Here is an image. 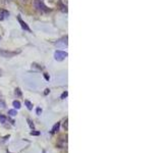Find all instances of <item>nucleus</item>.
Returning <instances> with one entry per match:
<instances>
[{"mask_svg": "<svg viewBox=\"0 0 163 153\" xmlns=\"http://www.w3.org/2000/svg\"><path fill=\"white\" fill-rule=\"evenodd\" d=\"M44 77H45V79H46L47 81H49V76L47 75V74H44Z\"/></svg>", "mask_w": 163, "mask_h": 153, "instance_id": "19", "label": "nucleus"}, {"mask_svg": "<svg viewBox=\"0 0 163 153\" xmlns=\"http://www.w3.org/2000/svg\"><path fill=\"white\" fill-rule=\"evenodd\" d=\"M12 105H13V107L16 108V109H20V102L17 101V100H15V101L12 102Z\"/></svg>", "mask_w": 163, "mask_h": 153, "instance_id": "10", "label": "nucleus"}, {"mask_svg": "<svg viewBox=\"0 0 163 153\" xmlns=\"http://www.w3.org/2000/svg\"><path fill=\"white\" fill-rule=\"evenodd\" d=\"M20 53V50L18 51H5V50H1L0 51V54L3 56V57H6V58H9V57H13L16 54Z\"/></svg>", "mask_w": 163, "mask_h": 153, "instance_id": "3", "label": "nucleus"}, {"mask_svg": "<svg viewBox=\"0 0 163 153\" xmlns=\"http://www.w3.org/2000/svg\"><path fill=\"white\" fill-rule=\"evenodd\" d=\"M56 45H60V44H62V45H63V46H66V45H67V36H65L63 38V39H61V40H59V41H57L56 42Z\"/></svg>", "mask_w": 163, "mask_h": 153, "instance_id": "7", "label": "nucleus"}, {"mask_svg": "<svg viewBox=\"0 0 163 153\" xmlns=\"http://www.w3.org/2000/svg\"><path fill=\"white\" fill-rule=\"evenodd\" d=\"M6 121H7V117H5V115H3V114H0V123L1 124H5Z\"/></svg>", "mask_w": 163, "mask_h": 153, "instance_id": "11", "label": "nucleus"}, {"mask_svg": "<svg viewBox=\"0 0 163 153\" xmlns=\"http://www.w3.org/2000/svg\"><path fill=\"white\" fill-rule=\"evenodd\" d=\"M0 40H1V37H0Z\"/></svg>", "mask_w": 163, "mask_h": 153, "instance_id": "23", "label": "nucleus"}, {"mask_svg": "<svg viewBox=\"0 0 163 153\" xmlns=\"http://www.w3.org/2000/svg\"><path fill=\"white\" fill-rule=\"evenodd\" d=\"M17 21H18V23H20V27H22V29L26 30V31L31 32V30H30L29 26H28V25L26 24V23H24V21L22 20V17H20V15H17Z\"/></svg>", "mask_w": 163, "mask_h": 153, "instance_id": "5", "label": "nucleus"}, {"mask_svg": "<svg viewBox=\"0 0 163 153\" xmlns=\"http://www.w3.org/2000/svg\"><path fill=\"white\" fill-rule=\"evenodd\" d=\"M9 17V12L5 9H0V21H3Z\"/></svg>", "mask_w": 163, "mask_h": 153, "instance_id": "6", "label": "nucleus"}, {"mask_svg": "<svg viewBox=\"0 0 163 153\" xmlns=\"http://www.w3.org/2000/svg\"><path fill=\"white\" fill-rule=\"evenodd\" d=\"M24 104H26V106H27V108L29 110H32L33 109V104L29 101V100H24Z\"/></svg>", "mask_w": 163, "mask_h": 153, "instance_id": "9", "label": "nucleus"}, {"mask_svg": "<svg viewBox=\"0 0 163 153\" xmlns=\"http://www.w3.org/2000/svg\"><path fill=\"white\" fill-rule=\"evenodd\" d=\"M15 94H16L18 97H22V92H20V88H16V89H15Z\"/></svg>", "mask_w": 163, "mask_h": 153, "instance_id": "14", "label": "nucleus"}, {"mask_svg": "<svg viewBox=\"0 0 163 153\" xmlns=\"http://www.w3.org/2000/svg\"><path fill=\"white\" fill-rule=\"evenodd\" d=\"M20 2H22V3H27V2H28V0H20Z\"/></svg>", "mask_w": 163, "mask_h": 153, "instance_id": "21", "label": "nucleus"}, {"mask_svg": "<svg viewBox=\"0 0 163 153\" xmlns=\"http://www.w3.org/2000/svg\"><path fill=\"white\" fill-rule=\"evenodd\" d=\"M67 55H68L67 52L57 50V51H55V53H54V58H55L57 61H62L67 57Z\"/></svg>", "mask_w": 163, "mask_h": 153, "instance_id": "2", "label": "nucleus"}, {"mask_svg": "<svg viewBox=\"0 0 163 153\" xmlns=\"http://www.w3.org/2000/svg\"><path fill=\"white\" fill-rule=\"evenodd\" d=\"M27 122H28V124H29L30 128H31V129H32V130H34V129H35V125H34V123H33L32 121H31V119H27Z\"/></svg>", "mask_w": 163, "mask_h": 153, "instance_id": "13", "label": "nucleus"}, {"mask_svg": "<svg viewBox=\"0 0 163 153\" xmlns=\"http://www.w3.org/2000/svg\"><path fill=\"white\" fill-rule=\"evenodd\" d=\"M66 144H67V136H61L60 138H59L58 142H57V147L58 148H63V147H65Z\"/></svg>", "mask_w": 163, "mask_h": 153, "instance_id": "4", "label": "nucleus"}, {"mask_svg": "<svg viewBox=\"0 0 163 153\" xmlns=\"http://www.w3.org/2000/svg\"><path fill=\"white\" fill-rule=\"evenodd\" d=\"M67 119H65V122H64V124H63V129L65 130V131H67Z\"/></svg>", "mask_w": 163, "mask_h": 153, "instance_id": "17", "label": "nucleus"}, {"mask_svg": "<svg viewBox=\"0 0 163 153\" xmlns=\"http://www.w3.org/2000/svg\"><path fill=\"white\" fill-rule=\"evenodd\" d=\"M43 153H46V151H45V150H43Z\"/></svg>", "mask_w": 163, "mask_h": 153, "instance_id": "22", "label": "nucleus"}, {"mask_svg": "<svg viewBox=\"0 0 163 153\" xmlns=\"http://www.w3.org/2000/svg\"><path fill=\"white\" fill-rule=\"evenodd\" d=\"M67 95H68V93L66 92V91L65 92H63L62 93V95H61V99H65V98L67 97Z\"/></svg>", "mask_w": 163, "mask_h": 153, "instance_id": "15", "label": "nucleus"}, {"mask_svg": "<svg viewBox=\"0 0 163 153\" xmlns=\"http://www.w3.org/2000/svg\"><path fill=\"white\" fill-rule=\"evenodd\" d=\"M31 135H32V136H39L40 135V132H35V131H33V132H31Z\"/></svg>", "mask_w": 163, "mask_h": 153, "instance_id": "16", "label": "nucleus"}, {"mask_svg": "<svg viewBox=\"0 0 163 153\" xmlns=\"http://www.w3.org/2000/svg\"><path fill=\"white\" fill-rule=\"evenodd\" d=\"M34 6L37 10L42 12H47L49 11V8H47V6L43 3L42 0H34Z\"/></svg>", "mask_w": 163, "mask_h": 153, "instance_id": "1", "label": "nucleus"}, {"mask_svg": "<svg viewBox=\"0 0 163 153\" xmlns=\"http://www.w3.org/2000/svg\"><path fill=\"white\" fill-rule=\"evenodd\" d=\"M49 92H50V90H49V89H45V92H44V94H45V95H47Z\"/></svg>", "mask_w": 163, "mask_h": 153, "instance_id": "20", "label": "nucleus"}, {"mask_svg": "<svg viewBox=\"0 0 163 153\" xmlns=\"http://www.w3.org/2000/svg\"><path fill=\"white\" fill-rule=\"evenodd\" d=\"M36 112H37V114H38V115H41V113H42V109H41V108H40V107H38V108H37V110H36Z\"/></svg>", "mask_w": 163, "mask_h": 153, "instance_id": "18", "label": "nucleus"}, {"mask_svg": "<svg viewBox=\"0 0 163 153\" xmlns=\"http://www.w3.org/2000/svg\"><path fill=\"white\" fill-rule=\"evenodd\" d=\"M59 127H60V123H56V124L53 126V128H52L51 134H56V133H57V132L59 131Z\"/></svg>", "mask_w": 163, "mask_h": 153, "instance_id": "8", "label": "nucleus"}, {"mask_svg": "<svg viewBox=\"0 0 163 153\" xmlns=\"http://www.w3.org/2000/svg\"><path fill=\"white\" fill-rule=\"evenodd\" d=\"M8 114H9L10 117H15L17 114V111L15 109H10V110H8Z\"/></svg>", "mask_w": 163, "mask_h": 153, "instance_id": "12", "label": "nucleus"}]
</instances>
